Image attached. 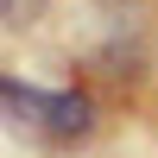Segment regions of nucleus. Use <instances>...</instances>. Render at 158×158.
Instances as JSON below:
<instances>
[{
    "label": "nucleus",
    "mask_w": 158,
    "mask_h": 158,
    "mask_svg": "<svg viewBox=\"0 0 158 158\" xmlns=\"http://www.w3.org/2000/svg\"><path fill=\"white\" fill-rule=\"evenodd\" d=\"M0 114H6L13 127H25V133H51V139H82L89 127H95L89 95H76V89L51 95V89L6 82V76H0Z\"/></svg>",
    "instance_id": "nucleus-1"
},
{
    "label": "nucleus",
    "mask_w": 158,
    "mask_h": 158,
    "mask_svg": "<svg viewBox=\"0 0 158 158\" xmlns=\"http://www.w3.org/2000/svg\"><path fill=\"white\" fill-rule=\"evenodd\" d=\"M38 13H44V0H0V19L6 25H32Z\"/></svg>",
    "instance_id": "nucleus-2"
}]
</instances>
